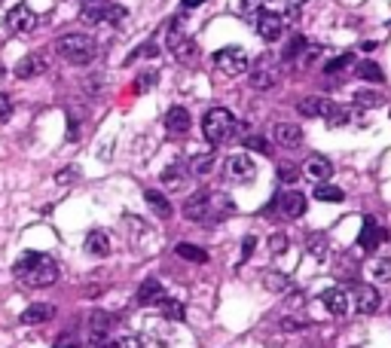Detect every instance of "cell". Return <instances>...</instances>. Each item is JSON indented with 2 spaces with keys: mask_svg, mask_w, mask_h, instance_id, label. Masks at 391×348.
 <instances>
[{
  "mask_svg": "<svg viewBox=\"0 0 391 348\" xmlns=\"http://www.w3.org/2000/svg\"><path fill=\"white\" fill-rule=\"evenodd\" d=\"M303 321H294V318H284V321H281V330H303Z\"/></svg>",
  "mask_w": 391,
  "mask_h": 348,
  "instance_id": "cell-47",
  "label": "cell"
},
{
  "mask_svg": "<svg viewBox=\"0 0 391 348\" xmlns=\"http://www.w3.org/2000/svg\"><path fill=\"white\" fill-rule=\"evenodd\" d=\"M183 217L193 220V223H211V196L208 193H196L183 202Z\"/></svg>",
  "mask_w": 391,
  "mask_h": 348,
  "instance_id": "cell-8",
  "label": "cell"
},
{
  "mask_svg": "<svg viewBox=\"0 0 391 348\" xmlns=\"http://www.w3.org/2000/svg\"><path fill=\"white\" fill-rule=\"evenodd\" d=\"M199 3H205V0H183V10H190V6H199Z\"/></svg>",
  "mask_w": 391,
  "mask_h": 348,
  "instance_id": "cell-50",
  "label": "cell"
},
{
  "mask_svg": "<svg viewBox=\"0 0 391 348\" xmlns=\"http://www.w3.org/2000/svg\"><path fill=\"white\" fill-rule=\"evenodd\" d=\"M297 177H300L297 165H290V162H281V165H279V181H281V183H294Z\"/></svg>",
  "mask_w": 391,
  "mask_h": 348,
  "instance_id": "cell-38",
  "label": "cell"
},
{
  "mask_svg": "<svg viewBox=\"0 0 391 348\" xmlns=\"http://www.w3.org/2000/svg\"><path fill=\"white\" fill-rule=\"evenodd\" d=\"M279 80H281L279 68L269 65V61H260V65L251 68V74H248V83H251V89H257V92L275 89V86H279Z\"/></svg>",
  "mask_w": 391,
  "mask_h": 348,
  "instance_id": "cell-7",
  "label": "cell"
},
{
  "mask_svg": "<svg viewBox=\"0 0 391 348\" xmlns=\"http://www.w3.org/2000/svg\"><path fill=\"white\" fill-rule=\"evenodd\" d=\"M358 76H361V80H367V83H382V80H385V76H382V68L376 65V61H361Z\"/></svg>",
  "mask_w": 391,
  "mask_h": 348,
  "instance_id": "cell-30",
  "label": "cell"
},
{
  "mask_svg": "<svg viewBox=\"0 0 391 348\" xmlns=\"http://www.w3.org/2000/svg\"><path fill=\"white\" fill-rule=\"evenodd\" d=\"M55 49H59V55L68 61V65H89L92 59H95V40L89 37V34H65V37H59V43H55Z\"/></svg>",
  "mask_w": 391,
  "mask_h": 348,
  "instance_id": "cell-2",
  "label": "cell"
},
{
  "mask_svg": "<svg viewBox=\"0 0 391 348\" xmlns=\"http://www.w3.org/2000/svg\"><path fill=\"white\" fill-rule=\"evenodd\" d=\"M385 241V229L379 226V220L376 217H364V223H361V236H358V247H364V251H376V247Z\"/></svg>",
  "mask_w": 391,
  "mask_h": 348,
  "instance_id": "cell-9",
  "label": "cell"
},
{
  "mask_svg": "<svg viewBox=\"0 0 391 348\" xmlns=\"http://www.w3.org/2000/svg\"><path fill=\"white\" fill-rule=\"evenodd\" d=\"M333 108H337V104L327 101V98H303V101H300L303 116H321V119H327L333 113Z\"/></svg>",
  "mask_w": 391,
  "mask_h": 348,
  "instance_id": "cell-18",
  "label": "cell"
},
{
  "mask_svg": "<svg viewBox=\"0 0 391 348\" xmlns=\"http://www.w3.org/2000/svg\"><path fill=\"white\" fill-rule=\"evenodd\" d=\"M305 174L312 177L315 183H324V181H330V174H333V165H330V159H324V156H312L309 162H305Z\"/></svg>",
  "mask_w": 391,
  "mask_h": 348,
  "instance_id": "cell-19",
  "label": "cell"
},
{
  "mask_svg": "<svg viewBox=\"0 0 391 348\" xmlns=\"http://www.w3.org/2000/svg\"><path fill=\"white\" fill-rule=\"evenodd\" d=\"M300 3H305V0H290V6H300Z\"/></svg>",
  "mask_w": 391,
  "mask_h": 348,
  "instance_id": "cell-51",
  "label": "cell"
},
{
  "mask_svg": "<svg viewBox=\"0 0 391 348\" xmlns=\"http://www.w3.org/2000/svg\"><path fill=\"white\" fill-rule=\"evenodd\" d=\"M89 321H92V333H110V327H113V318L108 311H95Z\"/></svg>",
  "mask_w": 391,
  "mask_h": 348,
  "instance_id": "cell-35",
  "label": "cell"
},
{
  "mask_svg": "<svg viewBox=\"0 0 391 348\" xmlns=\"http://www.w3.org/2000/svg\"><path fill=\"white\" fill-rule=\"evenodd\" d=\"M190 168H193V174H208L211 168H214V153H199L193 156V162H190Z\"/></svg>",
  "mask_w": 391,
  "mask_h": 348,
  "instance_id": "cell-31",
  "label": "cell"
},
{
  "mask_svg": "<svg viewBox=\"0 0 391 348\" xmlns=\"http://www.w3.org/2000/svg\"><path fill=\"white\" fill-rule=\"evenodd\" d=\"M3 25H6V31H12V34H31L34 28H37V16H34V10L28 3H16L3 16Z\"/></svg>",
  "mask_w": 391,
  "mask_h": 348,
  "instance_id": "cell-5",
  "label": "cell"
},
{
  "mask_svg": "<svg viewBox=\"0 0 391 348\" xmlns=\"http://www.w3.org/2000/svg\"><path fill=\"white\" fill-rule=\"evenodd\" d=\"M162 296H166V287L159 284V278H147V281L138 287V303H141V305H156V303L162 300Z\"/></svg>",
  "mask_w": 391,
  "mask_h": 348,
  "instance_id": "cell-20",
  "label": "cell"
},
{
  "mask_svg": "<svg viewBox=\"0 0 391 348\" xmlns=\"http://www.w3.org/2000/svg\"><path fill=\"white\" fill-rule=\"evenodd\" d=\"M12 272H16V281L28 284V287H49L59 281V263L49 254H25Z\"/></svg>",
  "mask_w": 391,
  "mask_h": 348,
  "instance_id": "cell-1",
  "label": "cell"
},
{
  "mask_svg": "<svg viewBox=\"0 0 391 348\" xmlns=\"http://www.w3.org/2000/svg\"><path fill=\"white\" fill-rule=\"evenodd\" d=\"M315 198H318V202H343V198H345V193H343V190H339V187H333V183H315Z\"/></svg>",
  "mask_w": 391,
  "mask_h": 348,
  "instance_id": "cell-27",
  "label": "cell"
},
{
  "mask_svg": "<svg viewBox=\"0 0 391 348\" xmlns=\"http://www.w3.org/2000/svg\"><path fill=\"white\" fill-rule=\"evenodd\" d=\"M379 309V290L373 284H358L354 287V311L358 315H373Z\"/></svg>",
  "mask_w": 391,
  "mask_h": 348,
  "instance_id": "cell-11",
  "label": "cell"
},
{
  "mask_svg": "<svg viewBox=\"0 0 391 348\" xmlns=\"http://www.w3.org/2000/svg\"><path fill=\"white\" fill-rule=\"evenodd\" d=\"M174 254L181 260H190V263H208V254H205L199 245H190V241H181V245L174 247Z\"/></svg>",
  "mask_w": 391,
  "mask_h": 348,
  "instance_id": "cell-25",
  "label": "cell"
},
{
  "mask_svg": "<svg viewBox=\"0 0 391 348\" xmlns=\"http://www.w3.org/2000/svg\"><path fill=\"white\" fill-rule=\"evenodd\" d=\"M52 318H55V305H49V303H34L22 311V324H28V327L49 324Z\"/></svg>",
  "mask_w": 391,
  "mask_h": 348,
  "instance_id": "cell-14",
  "label": "cell"
},
{
  "mask_svg": "<svg viewBox=\"0 0 391 348\" xmlns=\"http://www.w3.org/2000/svg\"><path fill=\"white\" fill-rule=\"evenodd\" d=\"M156 305L162 309V315H166L168 321H183V315H187V311H183V303L181 300H172V296H162Z\"/></svg>",
  "mask_w": 391,
  "mask_h": 348,
  "instance_id": "cell-26",
  "label": "cell"
},
{
  "mask_svg": "<svg viewBox=\"0 0 391 348\" xmlns=\"http://www.w3.org/2000/svg\"><path fill=\"white\" fill-rule=\"evenodd\" d=\"M89 348H113L110 333H92V336H89Z\"/></svg>",
  "mask_w": 391,
  "mask_h": 348,
  "instance_id": "cell-40",
  "label": "cell"
},
{
  "mask_svg": "<svg viewBox=\"0 0 391 348\" xmlns=\"http://www.w3.org/2000/svg\"><path fill=\"white\" fill-rule=\"evenodd\" d=\"M284 247H288V238H284V236L269 238V251H272V254H284Z\"/></svg>",
  "mask_w": 391,
  "mask_h": 348,
  "instance_id": "cell-43",
  "label": "cell"
},
{
  "mask_svg": "<svg viewBox=\"0 0 391 348\" xmlns=\"http://www.w3.org/2000/svg\"><path fill=\"white\" fill-rule=\"evenodd\" d=\"M309 257L327 260V238H324V236H312V238H309Z\"/></svg>",
  "mask_w": 391,
  "mask_h": 348,
  "instance_id": "cell-36",
  "label": "cell"
},
{
  "mask_svg": "<svg viewBox=\"0 0 391 348\" xmlns=\"http://www.w3.org/2000/svg\"><path fill=\"white\" fill-rule=\"evenodd\" d=\"M208 196H211V220L230 217L232 211H236V205H232V198L226 193H208Z\"/></svg>",
  "mask_w": 391,
  "mask_h": 348,
  "instance_id": "cell-23",
  "label": "cell"
},
{
  "mask_svg": "<svg viewBox=\"0 0 391 348\" xmlns=\"http://www.w3.org/2000/svg\"><path fill=\"white\" fill-rule=\"evenodd\" d=\"M190 125H193V119H190V110L187 108H172L166 113V129L172 134H187Z\"/></svg>",
  "mask_w": 391,
  "mask_h": 348,
  "instance_id": "cell-16",
  "label": "cell"
},
{
  "mask_svg": "<svg viewBox=\"0 0 391 348\" xmlns=\"http://www.w3.org/2000/svg\"><path fill=\"white\" fill-rule=\"evenodd\" d=\"M10 116H12V98L6 92H0V123H6Z\"/></svg>",
  "mask_w": 391,
  "mask_h": 348,
  "instance_id": "cell-41",
  "label": "cell"
},
{
  "mask_svg": "<svg viewBox=\"0 0 391 348\" xmlns=\"http://www.w3.org/2000/svg\"><path fill=\"white\" fill-rule=\"evenodd\" d=\"M370 275H373L376 281H391V257H382L373 263V269H370Z\"/></svg>",
  "mask_w": 391,
  "mask_h": 348,
  "instance_id": "cell-33",
  "label": "cell"
},
{
  "mask_svg": "<svg viewBox=\"0 0 391 348\" xmlns=\"http://www.w3.org/2000/svg\"><path fill=\"white\" fill-rule=\"evenodd\" d=\"M303 49H305V37H303V34H294V37L288 40V46H284L281 59H284V61H294V59H300V55H303Z\"/></svg>",
  "mask_w": 391,
  "mask_h": 348,
  "instance_id": "cell-29",
  "label": "cell"
},
{
  "mask_svg": "<svg viewBox=\"0 0 391 348\" xmlns=\"http://www.w3.org/2000/svg\"><path fill=\"white\" fill-rule=\"evenodd\" d=\"M321 303H324V309L330 311V315H337V318H343L345 311H348V294H345L343 287L324 290V294H321Z\"/></svg>",
  "mask_w": 391,
  "mask_h": 348,
  "instance_id": "cell-15",
  "label": "cell"
},
{
  "mask_svg": "<svg viewBox=\"0 0 391 348\" xmlns=\"http://www.w3.org/2000/svg\"><path fill=\"white\" fill-rule=\"evenodd\" d=\"M162 183H166V187H172V190L181 187V183H183V165L166 168V172H162Z\"/></svg>",
  "mask_w": 391,
  "mask_h": 348,
  "instance_id": "cell-34",
  "label": "cell"
},
{
  "mask_svg": "<svg viewBox=\"0 0 391 348\" xmlns=\"http://www.w3.org/2000/svg\"><path fill=\"white\" fill-rule=\"evenodd\" d=\"M279 202H281V211L288 217H303L305 214V196L297 193V190H290V193L279 196Z\"/></svg>",
  "mask_w": 391,
  "mask_h": 348,
  "instance_id": "cell-21",
  "label": "cell"
},
{
  "mask_svg": "<svg viewBox=\"0 0 391 348\" xmlns=\"http://www.w3.org/2000/svg\"><path fill=\"white\" fill-rule=\"evenodd\" d=\"M52 348H83V342L74 336V333H61L59 339H55V345Z\"/></svg>",
  "mask_w": 391,
  "mask_h": 348,
  "instance_id": "cell-39",
  "label": "cell"
},
{
  "mask_svg": "<svg viewBox=\"0 0 391 348\" xmlns=\"http://www.w3.org/2000/svg\"><path fill=\"white\" fill-rule=\"evenodd\" d=\"M46 68H49V65H46L43 55H40V52H31V55H25V59L16 65V76H19V80H34V76H40Z\"/></svg>",
  "mask_w": 391,
  "mask_h": 348,
  "instance_id": "cell-12",
  "label": "cell"
},
{
  "mask_svg": "<svg viewBox=\"0 0 391 348\" xmlns=\"http://www.w3.org/2000/svg\"><path fill=\"white\" fill-rule=\"evenodd\" d=\"M168 49H172L174 59L183 61V65H193L199 59V46H196V40H190V37H177L174 43H168Z\"/></svg>",
  "mask_w": 391,
  "mask_h": 348,
  "instance_id": "cell-17",
  "label": "cell"
},
{
  "mask_svg": "<svg viewBox=\"0 0 391 348\" xmlns=\"http://www.w3.org/2000/svg\"><path fill=\"white\" fill-rule=\"evenodd\" d=\"M354 61V55L352 52H343V55H337V59H330L324 65V74H339V70H345L348 65Z\"/></svg>",
  "mask_w": 391,
  "mask_h": 348,
  "instance_id": "cell-32",
  "label": "cell"
},
{
  "mask_svg": "<svg viewBox=\"0 0 391 348\" xmlns=\"http://www.w3.org/2000/svg\"><path fill=\"white\" fill-rule=\"evenodd\" d=\"M281 31H284V19L279 16V12H272V10H263L260 16H257V34L263 40H269V43H275V40L281 37Z\"/></svg>",
  "mask_w": 391,
  "mask_h": 348,
  "instance_id": "cell-10",
  "label": "cell"
},
{
  "mask_svg": "<svg viewBox=\"0 0 391 348\" xmlns=\"http://www.w3.org/2000/svg\"><path fill=\"white\" fill-rule=\"evenodd\" d=\"M202 132H205V141H208V144H214V147L226 144V141L232 138V132H236V116L226 108H211L202 119Z\"/></svg>",
  "mask_w": 391,
  "mask_h": 348,
  "instance_id": "cell-3",
  "label": "cell"
},
{
  "mask_svg": "<svg viewBox=\"0 0 391 348\" xmlns=\"http://www.w3.org/2000/svg\"><path fill=\"white\" fill-rule=\"evenodd\" d=\"M354 104H358V108H379V104H385V98L373 89H358L354 92Z\"/></svg>",
  "mask_w": 391,
  "mask_h": 348,
  "instance_id": "cell-28",
  "label": "cell"
},
{
  "mask_svg": "<svg viewBox=\"0 0 391 348\" xmlns=\"http://www.w3.org/2000/svg\"><path fill=\"white\" fill-rule=\"evenodd\" d=\"M153 83H156V74H141L138 83H134V89H138V92H147V89L153 86Z\"/></svg>",
  "mask_w": 391,
  "mask_h": 348,
  "instance_id": "cell-42",
  "label": "cell"
},
{
  "mask_svg": "<svg viewBox=\"0 0 391 348\" xmlns=\"http://www.w3.org/2000/svg\"><path fill=\"white\" fill-rule=\"evenodd\" d=\"M74 174H77V168H68V172H59V181H61V183H68V181H74Z\"/></svg>",
  "mask_w": 391,
  "mask_h": 348,
  "instance_id": "cell-49",
  "label": "cell"
},
{
  "mask_svg": "<svg viewBox=\"0 0 391 348\" xmlns=\"http://www.w3.org/2000/svg\"><path fill=\"white\" fill-rule=\"evenodd\" d=\"M254 245H257V238H254V236H248L245 241H241V260L251 257V254H254Z\"/></svg>",
  "mask_w": 391,
  "mask_h": 348,
  "instance_id": "cell-45",
  "label": "cell"
},
{
  "mask_svg": "<svg viewBox=\"0 0 391 348\" xmlns=\"http://www.w3.org/2000/svg\"><path fill=\"white\" fill-rule=\"evenodd\" d=\"M86 251L95 254V257H108V254H110V238H108V232L92 229L89 236H86Z\"/></svg>",
  "mask_w": 391,
  "mask_h": 348,
  "instance_id": "cell-22",
  "label": "cell"
},
{
  "mask_svg": "<svg viewBox=\"0 0 391 348\" xmlns=\"http://www.w3.org/2000/svg\"><path fill=\"white\" fill-rule=\"evenodd\" d=\"M144 198H147V205H150V211H153L156 217H162V220L172 217V202H168V198L162 196V193H156V190H147Z\"/></svg>",
  "mask_w": 391,
  "mask_h": 348,
  "instance_id": "cell-24",
  "label": "cell"
},
{
  "mask_svg": "<svg viewBox=\"0 0 391 348\" xmlns=\"http://www.w3.org/2000/svg\"><path fill=\"white\" fill-rule=\"evenodd\" d=\"M245 150H257V153L269 156V141L260 138V134H248V138H245Z\"/></svg>",
  "mask_w": 391,
  "mask_h": 348,
  "instance_id": "cell-37",
  "label": "cell"
},
{
  "mask_svg": "<svg viewBox=\"0 0 391 348\" xmlns=\"http://www.w3.org/2000/svg\"><path fill=\"white\" fill-rule=\"evenodd\" d=\"M214 65L223 70L226 76H241L248 68H251V59L241 46H223L214 52Z\"/></svg>",
  "mask_w": 391,
  "mask_h": 348,
  "instance_id": "cell-4",
  "label": "cell"
},
{
  "mask_svg": "<svg viewBox=\"0 0 391 348\" xmlns=\"http://www.w3.org/2000/svg\"><path fill=\"white\" fill-rule=\"evenodd\" d=\"M266 284H269V287H284V284H288V278H281V272H269Z\"/></svg>",
  "mask_w": 391,
  "mask_h": 348,
  "instance_id": "cell-46",
  "label": "cell"
},
{
  "mask_svg": "<svg viewBox=\"0 0 391 348\" xmlns=\"http://www.w3.org/2000/svg\"><path fill=\"white\" fill-rule=\"evenodd\" d=\"M226 177L232 183H251L257 177V165H254V159L248 153H236L226 159Z\"/></svg>",
  "mask_w": 391,
  "mask_h": 348,
  "instance_id": "cell-6",
  "label": "cell"
},
{
  "mask_svg": "<svg viewBox=\"0 0 391 348\" xmlns=\"http://www.w3.org/2000/svg\"><path fill=\"white\" fill-rule=\"evenodd\" d=\"M272 134H275V141H279L284 150H294V147L303 144V129L300 125H294V123H279L272 129Z\"/></svg>",
  "mask_w": 391,
  "mask_h": 348,
  "instance_id": "cell-13",
  "label": "cell"
},
{
  "mask_svg": "<svg viewBox=\"0 0 391 348\" xmlns=\"http://www.w3.org/2000/svg\"><path fill=\"white\" fill-rule=\"evenodd\" d=\"M288 305H303V294L300 290H294V294H288V300H284Z\"/></svg>",
  "mask_w": 391,
  "mask_h": 348,
  "instance_id": "cell-48",
  "label": "cell"
},
{
  "mask_svg": "<svg viewBox=\"0 0 391 348\" xmlns=\"http://www.w3.org/2000/svg\"><path fill=\"white\" fill-rule=\"evenodd\" d=\"M113 348H141V339L138 336H123L113 342Z\"/></svg>",
  "mask_w": 391,
  "mask_h": 348,
  "instance_id": "cell-44",
  "label": "cell"
}]
</instances>
